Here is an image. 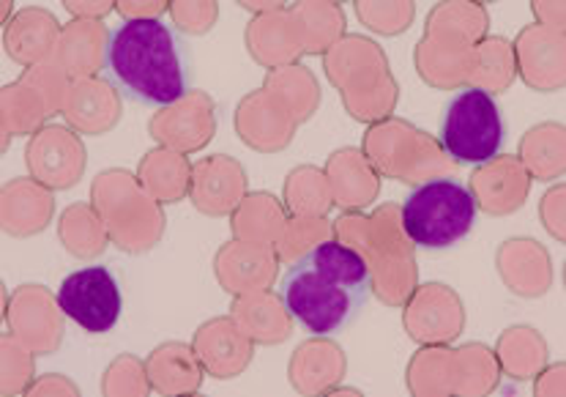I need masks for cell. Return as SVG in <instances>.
<instances>
[{
    "instance_id": "1",
    "label": "cell",
    "mask_w": 566,
    "mask_h": 397,
    "mask_svg": "<svg viewBox=\"0 0 566 397\" xmlns=\"http://www.w3.org/2000/svg\"><path fill=\"white\" fill-rule=\"evenodd\" d=\"M104 77L137 105H176L192 85L189 48L161 17H129L109 33Z\"/></svg>"
},
{
    "instance_id": "2",
    "label": "cell",
    "mask_w": 566,
    "mask_h": 397,
    "mask_svg": "<svg viewBox=\"0 0 566 397\" xmlns=\"http://www.w3.org/2000/svg\"><path fill=\"white\" fill-rule=\"evenodd\" d=\"M367 261L339 241L312 247L298 258L280 283L287 313L312 335H337L354 324L369 299Z\"/></svg>"
},
{
    "instance_id": "3",
    "label": "cell",
    "mask_w": 566,
    "mask_h": 397,
    "mask_svg": "<svg viewBox=\"0 0 566 397\" xmlns=\"http://www.w3.org/2000/svg\"><path fill=\"white\" fill-rule=\"evenodd\" d=\"M476 222V200L454 178H432L419 184L402 200V228L421 250H449L471 233Z\"/></svg>"
},
{
    "instance_id": "4",
    "label": "cell",
    "mask_w": 566,
    "mask_h": 397,
    "mask_svg": "<svg viewBox=\"0 0 566 397\" xmlns=\"http://www.w3.org/2000/svg\"><path fill=\"white\" fill-rule=\"evenodd\" d=\"M506 143V121L490 91L465 88L443 107L441 146L454 163L484 165L501 154Z\"/></svg>"
},
{
    "instance_id": "5",
    "label": "cell",
    "mask_w": 566,
    "mask_h": 397,
    "mask_svg": "<svg viewBox=\"0 0 566 397\" xmlns=\"http://www.w3.org/2000/svg\"><path fill=\"white\" fill-rule=\"evenodd\" d=\"M57 307L91 335H107L124 310L118 278L102 263L72 272L57 288Z\"/></svg>"
}]
</instances>
